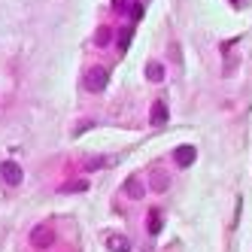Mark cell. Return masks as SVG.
<instances>
[{
    "mask_svg": "<svg viewBox=\"0 0 252 252\" xmlns=\"http://www.w3.org/2000/svg\"><path fill=\"white\" fill-rule=\"evenodd\" d=\"M106 82H110V73H106L103 67H92V70H88V76H85V88H88V92H103Z\"/></svg>",
    "mask_w": 252,
    "mask_h": 252,
    "instance_id": "obj_1",
    "label": "cell"
},
{
    "mask_svg": "<svg viewBox=\"0 0 252 252\" xmlns=\"http://www.w3.org/2000/svg\"><path fill=\"white\" fill-rule=\"evenodd\" d=\"M0 179H3L6 186H19L25 179V173H22V167L15 164V161H3V164H0Z\"/></svg>",
    "mask_w": 252,
    "mask_h": 252,
    "instance_id": "obj_2",
    "label": "cell"
},
{
    "mask_svg": "<svg viewBox=\"0 0 252 252\" xmlns=\"http://www.w3.org/2000/svg\"><path fill=\"white\" fill-rule=\"evenodd\" d=\"M52 243H55V231L52 228H33L31 231V246L33 249H49Z\"/></svg>",
    "mask_w": 252,
    "mask_h": 252,
    "instance_id": "obj_3",
    "label": "cell"
},
{
    "mask_svg": "<svg viewBox=\"0 0 252 252\" xmlns=\"http://www.w3.org/2000/svg\"><path fill=\"white\" fill-rule=\"evenodd\" d=\"M149 122L155 125V128H161V125L167 122V106L161 103V100H158V103H152V113H149Z\"/></svg>",
    "mask_w": 252,
    "mask_h": 252,
    "instance_id": "obj_4",
    "label": "cell"
},
{
    "mask_svg": "<svg viewBox=\"0 0 252 252\" xmlns=\"http://www.w3.org/2000/svg\"><path fill=\"white\" fill-rule=\"evenodd\" d=\"M194 155H197L194 146H179V149H176V164H179V167H189L191 161H194Z\"/></svg>",
    "mask_w": 252,
    "mask_h": 252,
    "instance_id": "obj_5",
    "label": "cell"
},
{
    "mask_svg": "<svg viewBox=\"0 0 252 252\" xmlns=\"http://www.w3.org/2000/svg\"><path fill=\"white\" fill-rule=\"evenodd\" d=\"M110 249L113 252H131V240L125 234H116V237H110Z\"/></svg>",
    "mask_w": 252,
    "mask_h": 252,
    "instance_id": "obj_6",
    "label": "cell"
},
{
    "mask_svg": "<svg viewBox=\"0 0 252 252\" xmlns=\"http://www.w3.org/2000/svg\"><path fill=\"white\" fill-rule=\"evenodd\" d=\"M146 79H149V82H161V79H164V67H161L158 61H152V64L146 67Z\"/></svg>",
    "mask_w": 252,
    "mask_h": 252,
    "instance_id": "obj_7",
    "label": "cell"
},
{
    "mask_svg": "<svg viewBox=\"0 0 252 252\" xmlns=\"http://www.w3.org/2000/svg\"><path fill=\"white\" fill-rule=\"evenodd\" d=\"M110 40H113V31H110V28H97L94 43H97V46H110Z\"/></svg>",
    "mask_w": 252,
    "mask_h": 252,
    "instance_id": "obj_8",
    "label": "cell"
},
{
    "mask_svg": "<svg viewBox=\"0 0 252 252\" xmlns=\"http://www.w3.org/2000/svg\"><path fill=\"white\" fill-rule=\"evenodd\" d=\"M158 231H161V213L149 210V234H158Z\"/></svg>",
    "mask_w": 252,
    "mask_h": 252,
    "instance_id": "obj_9",
    "label": "cell"
},
{
    "mask_svg": "<svg viewBox=\"0 0 252 252\" xmlns=\"http://www.w3.org/2000/svg\"><path fill=\"white\" fill-rule=\"evenodd\" d=\"M125 191H128L131 197H143V186L137 183V179H128V183H125Z\"/></svg>",
    "mask_w": 252,
    "mask_h": 252,
    "instance_id": "obj_10",
    "label": "cell"
},
{
    "mask_svg": "<svg viewBox=\"0 0 252 252\" xmlns=\"http://www.w3.org/2000/svg\"><path fill=\"white\" fill-rule=\"evenodd\" d=\"M85 183H73V186H61V191H82Z\"/></svg>",
    "mask_w": 252,
    "mask_h": 252,
    "instance_id": "obj_11",
    "label": "cell"
},
{
    "mask_svg": "<svg viewBox=\"0 0 252 252\" xmlns=\"http://www.w3.org/2000/svg\"><path fill=\"white\" fill-rule=\"evenodd\" d=\"M131 19H143V6H140V3L131 6Z\"/></svg>",
    "mask_w": 252,
    "mask_h": 252,
    "instance_id": "obj_12",
    "label": "cell"
},
{
    "mask_svg": "<svg viewBox=\"0 0 252 252\" xmlns=\"http://www.w3.org/2000/svg\"><path fill=\"white\" fill-rule=\"evenodd\" d=\"M125 3H128V0H113V6H116L119 12H125Z\"/></svg>",
    "mask_w": 252,
    "mask_h": 252,
    "instance_id": "obj_13",
    "label": "cell"
},
{
    "mask_svg": "<svg viewBox=\"0 0 252 252\" xmlns=\"http://www.w3.org/2000/svg\"><path fill=\"white\" fill-rule=\"evenodd\" d=\"M231 3H234V6H237V3H240V0H231Z\"/></svg>",
    "mask_w": 252,
    "mask_h": 252,
    "instance_id": "obj_14",
    "label": "cell"
}]
</instances>
